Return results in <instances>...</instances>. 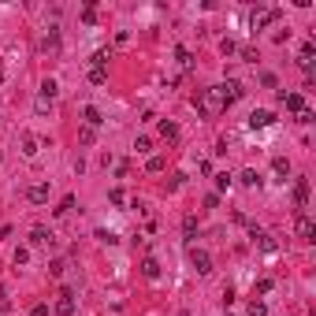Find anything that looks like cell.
<instances>
[{
    "mask_svg": "<svg viewBox=\"0 0 316 316\" xmlns=\"http://www.w3.org/2000/svg\"><path fill=\"white\" fill-rule=\"evenodd\" d=\"M194 104H197L201 116H219V112L227 108V101H223V93H219V86H212V90H201L197 97H194Z\"/></svg>",
    "mask_w": 316,
    "mask_h": 316,
    "instance_id": "cell-1",
    "label": "cell"
},
{
    "mask_svg": "<svg viewBox=\"0 0 316 316\" xmlns=\"http://www.w3.org/2000/svg\"><path fill=\"white\" fill-rule=\"evenodd\" d=\"M309 208V179H294V212H305Z\"/></svg>",
    "mask_w": 316,
    "mask_h": 316,
    "instance_id": "cell-2",
    "label": "cell"
},
{
    "mask_svg": "<svg viewBox=\"0 0 316 316\" xmlns=\"http://www.w3.org/2000/svg\"><path fill=\"white\" fill-rule=\"evenodd\" d=\"M279 15H283L279 8H257L250 23H253V30H264V26H268V23H275V19H279Z\"/></svg>",
    "mask_w": 316,
    "mask_h": 316,
    "instance_id": "cell-3",
    "label": "cell"
},
{
    "mask_svg": "<svg viewBox=\"0 0 316 316\" xmlns=\"http://www.w3.org/2000/svg\"><path fill=\"white\" fill-rule=\"evenodd\" d=\"M190 264H194L197 275H208V272H212V257H208L205 250H197V246L190 250Z\"/></svg>",
    "mask_w": 316,
    "mask_h": 316,
    "instance_id": "cell-4",
    "label": "cell"
},
{
    "mask_svg": "<svg viewBox=\"0 0 316 316\" xmlns=\"http://www.w3.org/2000/svg\"><path fill=\"white\" fill-rule=\"evenodd\" d=\"M294 234L305 238V242H312V238H316V223H312L305 212H298V219H294Z\"/></svg>",
    "mask_w": 316,
    "mask_h": 316,
    "instance_id": "cell-5",
    "label": "cell"
},
{
    "mask_svg": "<svg viewBox=\"0 0 316 316\" xmlns=\"http://www.w3.org/2000/svg\"><path fill=\"white\" fill-rule=\"evenodd\" d=\"M56 312H60V316L74 312V290H71V286H63V290L56 294Z\"/></svg>",
    "mask_w": 316,
    "mask_h": 316,
    "instance_id": "cell-6",
    "label": "cell"
},
{
    "mask_svg": "<svg viewBox=\"0 0 316 316\" xmlns=\"http://www.w3.org/2000/svg\"><path fill=\"white\" fill-rule=\"evenodd\" d=\"M219 93H223V101H227V108H231V104H234L238 97H242V93H246V90H242V82H238V78H227L223 86H219Z\"/></svg>",
    "mask_w": 316,
    "mask_h": 316,
    "instance_id": "cell-7",
    "label": "cell"
},
{
    "mask_svg": "<svg viewBox=\"0 0 316 316\" xmlns=\"http://www.w3.org/2000/svg\"><path fill=\"white\" fill-rule=\"evenodd\" d=\"M275 97H279V101L286 104V112H294V116H298V112L305 108V97H301V93H286V90H279Z\"/></svg>",
    "mask_w": 316,
    "mask_h": 316,
    "instance_id": "cell-8",
    "label": "cell"
},
{
    "mask_svg": "<svg viewBox=\"0 0 316 316\" xmlns=\"http://www.w3.org/2000/svg\"><path fill=\"white\" fill-rule=\"evenodd\" d=\"M272 123H275V116H272V112H264V108H257L253 116H250V127L253 130H264V127H272Z\"/></svg>",
    "mask_w": 316,
    "mask_h": 316,
    "instance_id": "cell-9",
    "label": "cell"
},
{
    "mask_svg": "<svg viewBox=\"0 0 316 316\" xmlns=\"http://www.w3.org/2000/svg\"><path fill=\"white\" fill-rule=\"evenodd\" d=\"M26 201H34V205H45V201H49V186H45V183H34L30 190H26Z\"/></svg>",
    "mask_w": 316,
    "mask_h": 316,
    "instance_id": "cell-10",
    "label": "cell"
},
{
    "mask_svg": "<svg viewBox=\"0 0 316 316\" xmlns=\"http://www.w3.org/2000/svg\"><path fill=\"white\" fill-rule=\"evenodd\" d=\"M238 183L250 186V190H257V186H261V175H257V168H246L242 175H238Z\"/></svg>",
    "mask_w": 316,
    "mask_h": 316,
    "instance_id": "cell-11",
    "label": "cell"
},
{
    "mask_svg": "<svg viewBox=\"0 0 316 316\" xmlns=\"http://www.w3.org/2000/svg\"><path fill=\"white\" fill-rule=\"evenodd\" d=\"M82 119H86V127H93V130H97V127H101V123H104V119H101V112H97V108H93V104H86V112H82Z\"/></svg>",
    "mask_w": 316,
    "mask_h": 316,
    "instance_id": "cell-12",
    "label": "cell"
},
{
    "mask_svg": "<svg viewBox=\"0 0 316 316\" xmlns=\"http://www.w3.org/2000/svg\"><path fill=\"white\" fill-rule=\"evenodd\" d=\"M141 275H145V279H156V275H160V264L152 261V257H145V261H141Z\"/></svg>",
    "mask_w": 316,
    "mask_h": 316,
    "instance_id": "cell-13",
    "label": "cell"
},
{
    "mask_svg": "<svg viewBox=\"0 0 316 316\" xmlns=\"http://www.w3.org/2000/svg\"><path fill=\"white\" fill-rule=\"evenodd\" d=\"M160 134H164L168 141H175V138H179V127H175L171 119H160Z\"/></svg>",
    "mask_w": 316,
    "mask_h": 316,
    "instance_id": "cell-14",
    "label": "cell"
},
{
    "mask_svg": "<svg viewBox=\"0 0 316 316\" xmlns=\"http://www.w3.org/2000/svg\"><path fill=\"white\" fill-rule=\"evenodd\" d=\"M30 242H34V246H45V242H52V234L45 231V227H34V231H30Z\"/></svg>",
    "mask_w": 316,
    "mask_h": 316,
    "instance_id": "cell-15",
    "label": "cell"
},
{
    "mask_svg": "<svg viewBox=\"0 0 316 316\" xmlns=\"http://www.w3.org/2000/svg\"><path fill=\"white\" fill-rule=\"evenodd\" d=\"M90 82L93 86H104V82H108V71H104V67H90Z\"/></svg>",
    "mask_w": 316,
    "mask_h": 316,
    "instance_id": "cell-16",
    "label": "cell"
},
{
    "mask_svg": "<svg viewBox=\"0 0 316 316\" xmlns=\"http://www.w3.org/2000/svg\"><path fill=\"white\" fill-rule=\"evenodd\" d=\"M183 234L186 238H197V216H186L183 219Z\"/></svg>",
    "mask_w": 316,
    "mask_h": 316,
    "instance_id": "cell-17",
    "label": "cell"
},
{
    "mask_svg": "<svg viewBox=\"0 0 316 316\" xmlns=\"http://www.w3.org/2000/svg\"><path fill=\"white\" fill-rule=\"evenodd\" d=\"M12 261H15V268H23V264H30V250H26V246H19V250H15V257H12Z\"/></svg>",
    "mask_w": 316,
    "mask_h": 316,
    "instance_id": "cell-18",
    "label": "cell"
},
{
    "mask_svg": "<svg viewBox=\"0 0 316 316\" xmlns=\"http://www.w3.org/2000/svg\"><path fill=\"white\" fill-rule=\"evenodd\" d=\"M108 60H112V52H108V49H97V52H93V60H90V63H93V67H104Z\"/></svg>",
    "mask_w": 316,
    "mask_h": 316,
    "instance_id": "cell-19",
    "label": "cell"
},
{
    "mask_svg": "<svg viewBox=\"0 0 316 316\" xmlns=\"http://www.w3.org/2000/svg\"><path fill=\"white\" fill-rule=\"evenodd\" d=\"M238 52H242V60H246V63H257V60H261V56H257V49H253V45H242V49H238Z\"/></svg>",
    "mask_w": 316,
    "mask_h": 316,
    "instance_id": "cell-20",
    "label": "cell"
},
{
    "mask_svg": "<svg viewBox=\"0 0 316 316\" xmlns=\"http://www.w3.org/2000/svg\"><path fill=\"white\" fill-rule=\"evenodd\" d=\"M93 138H97V130H93V127H82V130H78V141H82V145H93Z\"/></svg>",
    "mask_w": 316,
    "mask_h": 316,
    "instance_id": "cell-21",
    "label": "cell"
},
{
    "mask_svg": "<svg viewBox=\"0 0 316 316\" xmlns=\"http://www.w3.org/2000/svg\"><path fill=\"white\" fill-rule=\"evenodd\" d=\"M71 208H74V194H67V197L60 201V208H56V216H67Z\"/></svg>",
    "mask_w": 316,
    "mask_h": 316,
    "instance_id": "cell-22",
    "label": "cell"
},
{
    "mask_svg": "<svg viewBox=\"0 0 316 316\" xmlns=\"http://www.w3.org/2000/svg\"><path fill=\"white\" fill-rule=\"evenodd\" d=\"M175 60L183 63V67H194V60H190V49H183V45H179V49H175Z\"/></svg>",
    "mask_w": 316,
    "mask_h": 316,
    "instance_id": "cell-23",
    "label": "cell"
},
{
    "mask_svg": "<svg viewBox=\"0 0 316 316\" xmlns=\"http://www.w3.org/2000/svg\"><path fill=\"white\" fill-rule=\"evenodd\" d=\"M246 316H268L264 301H250V309H246Z\"/></svg>",
    "mask_w": 316,
    "mask_h": 316,
    "instance_id": "cell-24",
    "label": "cell"
},
{
    "mask_svg": "<svg viewBox=\"0 0 316 316\" xmlns=\"http://www.w3.org/2000/svg\"><path fill=\"white\" fill-rule=\"evenodd\" d=\"M145 171H152V175H156V171H164V156H149Z\"/></svg>",
    "mask_w": 316,
    "mask_h": 316,
    "instance_id": "cell-25",
    "label": "cell"
},
{
    "mask_svg": "<svg viewBox=\"0 0 316 316\" xmlns=\"http://www.w3.org/2000/svg\"><path fill=\"white\" fill-rule=\"evenodd\" d=\"M41 97H49V101L56 97V82H52V78H45V82H41Z\"/></svg>",
    "mask_w": 316,
    "mask_h": 316,
    "instance_id": "cell-26",
    "label": "cell"
},
{
    "mask_svg": "<svg viewBox=\"0 0 316 316\" xmlns=\"http://www.w3.org/2000/svg\"><path fill=\"white\" fill-rule=\"evenodd\" d=\"M298 123H305V127H309V123H316V116H312V108H309V104H305V108L298 112Z\"/></svg>",
    "mask_w": 316,
    "mask_h": 316,
    "instance_id": "cell-27",
    "label": "cell"
},
{
    "mask_svg": "<svg viewBox=\"0 0 316 316\" xmlns=\"http://www.w3.org/2000/svg\"><path fill=\"white\" fill-rule=\"evenodd\" d=\"M23 152L26 156H37V138H23Z\"/></svg>",
    "mask_w": 316,
    "mask_h": 316,
    "instance_id": "cell-28",
    "label": "cell"
},
{
    "mask_svg": "<svg viewBox=\"0 0 316 316\" xmlns=\"http://www.w3.org/2000/svg\"><path fill=\"white\" fill-rule=\"evenodd\" d=\"M219 49H223V56H231V52H238V41H234V37H223V45H219Z\"/></svg>",
    "mask_w": 316,
    "mask_h": 316,
    "instance_id": "cell-29",
    "label": "cell"
},
{
    "mask_svg": "<svg viewBox=\"0 0 316 316\" xmlns=\"http://www.w3.org/2000/svg\"><path fill=\"white\" fill-rule=\"evenodd\" d=\"M231 183H234V179L227 175V171H223V175H216V190H231Z\"/></svg>",
    "mask_w": 316,
    "mask_h": 316,
    "instance_id": "cell-30",
    "label": "cell"
},
{
    "mask_svg": "<svg viewBox=\"0 0 316 316\" xmlns=\"http://www.w3.org/2000/svg\"><path fill=\"white\" fill-rule=\"evenodd\" d=\"M63 268H67L63 261H52V264H49V275H52V279H60V275H63Z\"/></svg>",
    "mask_w": 316,
    "mask_h": 316,
    "instance_id": "cell-31",
    "label": "cell"
},
{
    "mask_svg": "<svg viewBox=\"0 0 316 316\" xmlns=\"http://www.w3.org/2000/svg\"><path fill=\"white\" fill-rule=\"evenodd\" d=\"M82 23H97V12H93V4L82 8Z\"/></svg>",
    "mask_w": 316,
    "mask_h": 316,
    "instance_id": "cell-32",
    "label": "cell"
},
{
    "mask_svg": "<svg viewBox=\"0 0 316 316\" xmlns=\"http://www.w3.org/2000/svg\"><path fill=\"white\" fill-rule=\"evenodd\" d=\"M272 168H275V175H290V164H286V160H283V156H279V160H275V164H272Z\"/></svg>",
    "mask_w": 316,
    "mask_h": 316,
    "instance_id": "cell-33",
    "label": "cell"
},
{
    "mask_svg": "<svg viewBox=\"0 0 316 316\" xmlns=\"http://www.w3.org/2000/svg\"><path fill=\"white\" fill-rule=\"evenodd\" d=\"M134 149H138V152H149L152 141H149V138H138V141H134Z\"/></svg>",
    "mask_w": 316,
    "mask_h": 316,
    "instance_id": "cell-34",
    "label": "cell"
},
{
    "mask_svg": "<svg viewBox=\"0 0 316 316\" xmlns=\"http://www.w3.org/2000/svg\"><path fill=\"white\" fill-rule=\"evenodd\" d=\"M30 316H49V305H45V301H37L34 309H30Z\"/></svg>",
    "mask_w": 316,
    "mask_h": 316,
    "instance_id": "cell-35",
    "label": "cell"
},
{
    "mask_svg": "<svg viewBox=\"0 0 316 316\" xmlns=\"http://www.w3.org/2000/svg\"><path fill=\"white\" fill-rule=\"evenodd\" d=\"M261 86H268V90H272V86H275V74H272V71H264V74H261Z\"/></svg>",
    "mask_w": 316,
    "mask_h": 316,
    "instance_id": "cell-36",
    "label": "cell"
},
{
    "mask_svg": "<svg viewBox=\"0 0 316 316\" xmlns=\"http://www.w3.org/2000/svg\"><path fill=\"white\" fill-rule=\"evenodd\" d=\"M108 201H112V205H123V190L116 186V190H112V194H108Z\"/></svg>",
    "mask_w": 316,
    "mask_h": 316,
    "instance_id": "cell-37",
    "label": "cell"
},
{
    "mask_svg": "<svg viewBox=\"0 0 316 316\" xmlns=\"http://www.w3.org/2000/svg\"><path fill=\"white\" fill-rule=\"evenodd\" d=\"M272 286H275L272 279H261V283H257V294H268V290H272Z\"/></svg>",
    "mask_w": 316,
    "mask_h": 316,
    "instance_id": "cell-38",
    "label": "cell"
},
{
    "mask_svg": "<svg viewBox=\"0 0 316 316\" xmlns=\"http://www.w3.org/2000/svg\"><path fill=\"white\" fill-rule=\"evenodd\" d=\"M219 205V194H205V208H216Z\"/></svg>",
    "mask_w": 316,
    "mask_h": 316,
    "instance_id": "cell-39",
    "label": "cell"
},
{
    "mask_svg": "<svg viewBox=\"0 0 316 316\" xmlns=\"http://www.w3.org/2000/svg\"><path fill=\"white\" fill-rule=\"evenodd\" d=\"M227 316H231V312H227Z\"/></svg>",
    "mask_w": 316,
    "mask_h": 316,
    "instance_id": "cell-40",
    "label": "cell"
}]
</instances>
